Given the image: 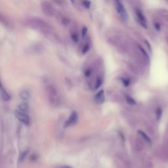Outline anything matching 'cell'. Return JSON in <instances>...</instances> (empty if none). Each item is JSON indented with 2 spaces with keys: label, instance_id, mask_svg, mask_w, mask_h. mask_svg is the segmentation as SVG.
<instances>
[{
  "label": "cell",
  "instance_id": "3957f363",
  "mask_svg": "<svg viewBox=\"0 0 168 168\" xmlns=\"http://www.w3.org/2000/svg\"><path fill=\"white\" fill-rule=\"evenodd\" d=\"M114 1L116 9L119 15H120V17L122 18L124 20H127L128 19V15L126 11V9L124 7L121 0H114Z\"/></svg>",
  "mask_w": 168,
  "mask_h": 168
},
{
  "label": "cell",
  "instance_id": "d4e9b609",
  "mask_svg": "<svg viewBox=\"0 0 168 168\" xmlns=\"http://www.w3.org/2000/svg\"><path fill=\"white\" fill-rule=\"evenodd\" d=\"M88 29L87 28L86 26H83L82 30V35L83 37H85V36L87 35V33H88Z\"/></svg>",
  "mask_w": 168,
  "mask_h": 168
},
{
  "label": "cell",
  "instance_id": "7402d4cb",
  "mask_svg": "<svg viewBox=\"0 0 168 168\" xmlns=\"http://www.w3.org/2000/svg\"><path fill=\"white\" fill-rule=\"evenodd\" d=\"M70 23V20L67 17H63L62 18V23H63L64 26L68 25Z\"/></svg>",
  "mask_w": 168,
  "mask_h": 168
},
{
  "label": "cell",
  "instance_id": "5bb4252c",
  "mask_svg": "<svg viewBox=\"0 0 168 168\" xmlns=\"http://www.w3.org/2000/svg\"><path fill=\"white\" fill-rule=\"evenodd\" d=\"M19 110L22 111V112H28V106L26 102H23V103H22L19 105Z\"/></svg>",
  "mask_w": 168,
  "mask_h": 168
},
{
  "label": "cell",
  "instance_id": "2e32d148",
  "mask_svg": "<svg viewBox=\"0 0 168 168\" xmlns=\"http://www.w3.org/2000/svg\"><path fill=\"white\" fill-rule=\"evenodd\" d=\"M126 101L130 105H135L136 104V102L134 100V99H133V97H131V96H129L127 95L126 96Z\"/></svg>",
  "mask_w": 168,
  "mask_h": 168
},
{
  "label": "cell",
  "instance_id": "484cf974",
  "mask_svg": "<svg viewBox=\"0 0 168 168\" xmlns=\"http://www.w3.org/2000/svg\"><path fill=\"white\" fill-rule=\"evenodd\" d=\"M145 44L147 45V47H148V50L150 51V52H152V48H151V45H150V43H149L147 40H145Z\"/></svg>",
  "mask_w": 168,
  "mask_h": 168
},
{
  "label": "cell",
  "instance_id": "cb8c5ba5",
  "mask_svg": "<svg viewBox=\"0 0 168 168\" xmlns=\"http://www.w3.org/2000/svg\"><path fill=\"white\" fill-rule=\"evenodd\" d=\"M91 74H92V70H91V68H89L86 69V70L85 71V77H87V78L90 77Z\"/></svg>",
  "mask_w": 168,
  "mask_h": 168
},
{
  "label": "cell",
  "instance_id": "44dd1931",
  "mask_svg": "<svg viewBox=\"0 0 168 168\" xmlns=\"http://www.w3.org/2000/svg\"><path fill=\"white\" fill-rule=\"evenodd\" d=\"M154 26L157 31L161 30V24L158 21H154Z\"/></svg>",
  "mask_w": 168,
  "mask_h": 168
},
{
  "label": "cell",
  "instance_id": "f546056e",
  "mask_svg": "<svg viewBox=\"0 0 168 168\" xmlns=\"http://www.w3.org/2000/svg\"><path fill=\"white\" fill-rule=\"evenodd\" d=\"M164 1L166 3H167V4H168V0H164Z\"/></svg>",
  "mask_w": 168,
  "mask_h": 168
},
{
  "label": "cell",
  "instance_id": "ba28073f",
  "mask_svg": "<svg viewBox=\"0 0 168 168\" xmlns=\"http://www.w3.org/2000/svg\"><path fill=\"white\" fill-rule=\"evenodd\" d=\"M95 100L97 104H102L105 101V95L104 93V90H101L95 96Z\"/></svg>",
  "mask_w": 168,
  "mask_h": 168
},
{
  "label": "cell",
  "instance_id": "6da1fadb",
  "mask_svg": "<svg viewBox=\"0 0 168 168\" xmlns=\"http://www.w3.org/2000/svg\"><path fill=\"white\" fill-rule=\"evenodd\" d=\"M25 23L26 25L30 26L32 28L36 29H39L40 30L49 31L50 30L51 27L49 25V24L46 23L45 20H43L42 18H36V17H31L28 18L25 20Z\"/></svg>",
  "mask_w": 168,
  "mask_h": 168
},
{
  "label": "cell",
  "instance_id": "d6986e66",
  "mask_svg": "<svg viewBox=\"0 0 168 168\" xmlns=\"http://www.w3.org/2000/svg\"><path fill=\"white\" fill-rule=\"evenodd\" d=\"M102 83V78H101V77H99V78L97 79L96 83H95V89H97L99 88H100V87L101 86Z\"/></svg>",
  "mask_w": 168,
  "mask_h": 168
},
{
  "label": "cell",
  "instance_id": "52a82bcc",
  "mask_svg": "<svg viewBox=\"0 0 168 168\" xmlns=\"http://www.w3.org/2000/svg\"><path fill=\"white\" fill-rule=\"evenodd\" d=\"M78 119V116L76 112H72L71 114L69 116L68 120L65 121L64 127H70L72 126H74L77 123Z\"/></svg>",
  "mask_w": 168,
  "mask_h": 168
},
{
  "label": "cell",
  "instance_id": "9c48e42d",
  "mask_svg": "<svg viewBox=\"0 0 168 168\" xmlns=\"http://www.w3.org/2000/svg\"><path fill=\"white\" fill-rule=\"evenodd\" d=\"M135 45V46H136L135 47L137 49V50L139 51V53L140 54H141V55L143 56V58L145 59V61L147 62V63H148L149 62V56H148V55L147 54V53L146 52V51L145 50V49L143 48L142 46L138 43H136Z\"/></svg>",
  "mask_w": 168,
  "mask_h": 168
},
{
  "label": "cell",
  "instance_id": "30bf717a",
  "mask_svg": "<svg viewBox=\"0 0 168 168\" xmlns=\"http://www.w3.org/2000/svg\"><path fill=\"white\" fill-rule=\"evenodd\" d=\"M0 95H1L2 99L5 101H9V100H10V99H11L10 95L9 94H8L6 90H5V89H4V86L2 85V83L1 82V81H0Z\"/></svg>",
  "mask_w": 168,
  "mask_h": 168
},
{
  "label": "cell",
  "instance_id": "603a6c76",
  "mask_svg": "<svg viewBox=\"0 0 168 168\" xmlns=\"http://www.w3.org/2000/svg\"><path fill=\"white\" fill-rule=\"evenodd\" d=\"M0 23H2L3 24H4V25H8V23L7 20L5 19V18L4 17V16H3L1 14H0Z\"/></svg>",
  "mask_w": 168,
  "mask_h": 168
},
{
  "label": "cell",
  "instance_id": "8992f818",
  "mask_svg": "<svg viewBox=\"0 0 168 168\" xmlns=\"http://www.w3.org/2000/svg\"><path fill=\"white\" fill-rule=\"evenodd\" d=\"M15 116L20 122L23 123L25 125H28L30 123V118L26 112H22V111L17 110L15 112Z\"/></svg>",
  "mask_w": 168,
  "mask_h": 168
},
{
  "label": "cell",
  "instance_id": "f1b7e54d",
  "mask_svg": "<svg viewBox=\"0 0 168 168\" xmlns=\"http://www.w3.org/2000/svg\"><path fill=\"white\" fill-rule=\"evenodd\" d=\"M70 1H72V3L73 4H75V1H74V0H70Z\"/></svg>",
  "mask_w": 168,
  "mask_h": 168
},
{
  "label": "cell",
  "instance_id": "9a60e30c",
  "mask_svg": "<svg viewBox=\"0 0 168 168\" xmlns=\"http://www.w3.org/2000/svg\"><path fill=\"white\" fill-rule=\"evenodd\" d=\"M20 97L24 101H28L30 98V94L28 91H23L20 93Z\"/></svg>",
  "mask_w": 168,
  "mask_h": 168
},
{
  "label": "cell",
  "instance_id": "e0dca14e",
  "mask_svg": "<svg viewBox=\"0 0 168 168\" xmlns=\"http://www.w3.org/2000/svg\"><path fill=\"white\" fill-rule=\"evenodd\" d=\"M162 112H162V109L160 107H158L156 110V117L158 120H159L160 119H161L162 116Z\"/></svg>",
  "mask_w": 168,
  "mask_h": 168
},
{
  "label": "cell",
  "instance_id": "7a4b0ae2",
  "mask_svg": "<svg viewBox=\"0 0 168 168\" xmlns=\"http://www.w3.org/2000/svg\"><path fill=\"white\" fill-rule=\"evenodd\" d=\"M108 42L110 45L120 48V49H122L124 51H126L128 49V46H127V45H129L128 43H127L126 42L124 41L121 37L119 36L110 37L108 39Z\"/></svg>",
  "mask_w": 168,
  "mask_h": 168
},
{
  "label": "cell",
  "instance_id": "ffe728a7",
  "mask_svg": "<svg viewBox=\"0 0 168 168\" xmlns=\"http://www.w3.org/2000/svg\"><path fill=\"white\" fill-rule=\"evenodd\" d=\"M82 4L86 9H89L91 7V2L89 0H83Z\"/></svg>",
  "mask_w": 168,
  "mask_h": 168
},
{
  "label": "cell",
  "instance_id": "5b68a950",
  "mask_svg": "<svg viewBox=\"0 0 168 168\" xmlns=\"http://www.w3.org/2000/svg\"><path fill=\"white\" fill-rule=\"evenodd\" d=\"M42 9L43 13L48 17H51L55 14V9L49 2L48 1H43L42 4Z\"/></svg>",
  "mask_w": 168,
  "mask_h": 168
},
{
  "label": "cell",
  "instance_id": "8fae6325",
  "mask_svg": "<svg viewBox=\"0 0 168 168\" xmlns=\"http://www.w3.org/2000/svg\"><path fill=\"white\" fill-rule=\"evenodd\" d=\"M138 133H139V135H140V136L143 138V140H144L147 143L148 145L150 146L152 145L151 139L147 136V134H146L145 133H144L143 131H140H140H138Z\"/></svg>",
  "mask_w": 168,
  "mask_h": 168
},
{
  "label": "cell",
  "instance_id": "ac0fdd59",
  "mask_svg": "<svg viewBox=\"0 0 168 168\" xmlns=\"http://www.w3.org/2000/svg\"><path fill=\"white\" fill-rule=\"evenodd\" d=\"M121 81L124 85V86H126V87L129 86L130 85V83H131V82H130V80L127 78H121Z\"/></svg>",
  "mask_w": 168,
  "mask_h": 168
},
{
  "label": "cell",
  "instance_id": "277c9868",
  "mask_svg": "<svg viewBox=\"0 0 168 168\" xmlns=\"http://www.w3.org/2000/svg\"><path fill=\"white\" fill-rule=\"evenodd\" d=\"M135 15L137 16V20L139 21L140 25H141L143 28H148V24H147V19L146 18L145 15L143 14L142 11L140 10L139 8L135 7Z\"/></svg>",
  "mask_w": 168,
  "mask_h": 168
},
{
  "label": "cell",
  "instance_id": "4fadbf2b",
  "mask_svg": "<svg viewBox=\"0 0 168 168\" xmlns=\"http://www.w3.org/2000/svg\"><path fill=\"white\" fill-rule=\"evenodd\" d=\"M91 48V42L87 41L82 47V53L86 54Z\"/></svg>",
  "mask_w": 168,
  "mask_h": 168
},
{
  "label": "cell",
  "instance_id": "7c38bea8",
  "mask_svg": "<svg viewBox=\"0 0 168 168\" xmlns=\"http://www.w3.org/2000/svg\"><path fill=\"white\" fill-rule=\"evenodd\" d=\"M70 32H70V35H71V38L72 41L74 43H77L78 40H79V36H78L77 32L76 30H72Z\"/></svg>",
  "mask_w": 168,
  "mask_h": 168
},
{
  "label": "cell",
  "instance_id": "4316f807",
  "mask_svg": "<svg viewBox=\"0 0 168 168\" xmlns=\"http://www.w3.org/2000/svg\"><path fill=\"white\" fill-rule=\"evenodd\" d=\"M162 16H163V17H164V19L167 21V23H168V13H167V14L164 15H162Z\"/></svg>",
  "mask_w": 168,
  "mask_h": 168
},
{
  "label": "cell",
  "instance_id": "83f0119b",
  "mask_svg": "<svg viewBox=\"0 0 168 168\" xmlns=\"http://www.w3.org/2000/svg\"><path fill=\"white\" fill-rule=\"evenodd\" d=\"M57 168H73V167L71 166H63L59 167Z\"/></svg>",
  "mask_w": 168,
  "mask_h": 168
}]
</instances>
